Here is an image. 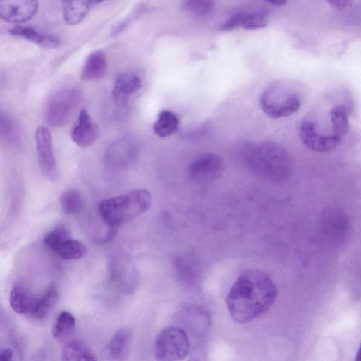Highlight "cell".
I'll list each match as a JSON object with an SVG mask.
<instances>
[{
    "mask_svg": "<svg viewBox=\"0 0 361 361\" xmlns=\"http://www.w3.org/2000/svg\"><path fill=\"white\" fill-rule=\"evenodd\" d=\"M277 288L266 272L250 269L242 273L226 296L229 314L237 323L250 322L267 312L275 302Z\"/></svg>",
    "mask_w": 361,
    "mask_h": 361,
    "instance_id": "6da1fadb",
    "label": "cell"
},
{
    "mask_svg": "<svg viewBox=\"0 0 361 361\" xmlns=\"http://www.w3.org/2000/svg\"><path fill=\"white\" fill-rule=\"evenodd\" d=\"M245 158L249 169L267 181L283 180L290 172L291 163L288 152L274 142L249 145L245 148Z\"/></svg>",
    "mask_w": 361,
    "mask_h": 361,
    "instance_id": "7a4b0ae2",
    "label": "cell"
},
{
    "mask_svg": "<svg viewBox=\"0 0 361 361\" xmlns=\"http://www.w3.org/2000/svg\"><path fill=\"white\" fill-rule=\"evenodd\" d=\"M151 205L150 192L146 189H136L103 200L99 204V213L109 230L116 231L121 224L145 213Z\"/></svg>",
    "mask_w": 361,
    "mask_h": 361,
    "instance_id": "3957f363",
    "label": "cell"
},
{
    "mask_svg": "<svg viewBox=\"0 0 361 361\" xmlns=\"http://www.w3.org/2000/svg\"><path fill=\"white\" fill-rule=\"evenodd\" d=\"M259 104L267 116L279 119L297 112L301 106V99L295 90L283 84L275 83L262 93Z\"/></svg>",
    "mask_w": 361,
    "mask_h": 361,
    "instance_id": "277c9868",
    "label": "cell"
},
{
    "mask_svg": "<svg viewBox=\"0 0 361 361\" xmlns=\"http://www.w3.org/2000/svg\"><path fill=\"white\" fill-rule=\"evenodd\" d=\"M190 350V340L186 331L177 326H167L157 336L154 355L160 361L183 360Z\"/></svg>",
    "mask_w": 361,
    "mask_h": 361,
    "instance_id": "5b68a950",
    "label": "cell"
},
{
    "mask_svg": "<svg viewBox=\"0 0 361 361\" xmlns=\"http://www.w3.org/2000/svg\"><path fill=\"white\" fill-rule=\"evenodd\" d=\"M80 100V92L76 88H65L54 93L45 108L47 123L54 127L65 126L74 115Z\"/></svg>",
    "mask_w": 361,
    "mask_h": 361,
    "instance_id": "8992f818",
    "label": "cell"
},
{
    "mask_svg": "<svg viewBox=\"0 0 361 361\" xmlns=\"http://www.w3.org/2000/svg\"><path fill=\"white\" fill-rule=\"evenodd\" d=\"M137 151V145L133 137L123 136L106 148L104 155V164L111 169H125L135 161Z\"/></svg>",
    "mask_w": 361,
    "mask_h": 361,
    "instance_id": "52a82bcc",
    "label": "cell"
},
{
    "mask_svg": "<svg viewBox=\"0 0 361 361\" xmlns=\"http://www.w3.org/2000/svg\"><path fill=\"white\" fill-rule=\"evenodd\" d=\"M224 161L216 154L207 152L197 157L190 164V178L198 183H207L216 180L224 171Z\"/></svg>",
    "mask_w": 361,
    "mask_h": 361,
    "instance_id": "ba28073f",
    "label": "cell"
},
{
    "mask_svg": "<svg viewBox=\"0 0 361 361\" xmlns=\"http://www.w3.org/2000/svg\"><path fill=\"white\" fill-rule=\"evenodd\" d=\"M35 140L39 168L47 178L55 180L58 170L54 154L53 139L49 130L42 126L35 131Z\"/></svg>",
    "mask_w": 361,
    "mask_h": 361,
    "instance_id": "9c48e42d",
    "label": "cell"
},
{
    "mask_svg": "<svg viewBox=\"0 0 361 361\" xmlns=\"http://www.w3.org/2000/svg\"><path fill=\"white\" fill-rule=\"evenodd\" d=\"M299 136L302 142L310 149L326 152L335 149L341 138L335 135H323L318 132L314 124L310 121H302L299 126Z\"/></svg>",
    "mask_w": 361,
    "mask_h": 361,
    "instance_id": "30bf717a",
    "label": "cell"
},
{
    "mask_svg": "<svg viewBox=\"0 0 361 361\" xmlns=\"http://www.w3.org/2000/svg\"><path fill=\"white\" fill-rule=\"evenodd\" d=\"M38 5V0H0V16L4 21L22 23L35 16Z\"/></svg>",
    "mask_w": 361,
    "mask_h": 361,
    "instance_id": "8fae6325",
    "label": "cell"
},
{
    "mask_svg": "<svg viewBox=\"0 0 361 361\" xmlns=\"http://www.w3.org/2000/svg\"><path fill=\"white\" fill-rule=\"evenodd\" d=\"M99 128L86 109H82L71 130V137L78 147L86 148L94 143Z\"/></svg>",
    "mask_w": 361,
    "mask_h": 361,
    "instance_id": "7c38bea8",
    "label": "cell"
},
{
    "mask_svg": "<svg viewBox=\"0 0 361 361\" xmlns=\"http://www.w3.org/2000/svg\"><path fill=\"white\" fill-rule=\"evenodd\" d=\"M111 272L112 277L121 288L130 293L136 288L138 274L133 262L126 256L118 255L111 259Z\"/></svg>",
    "mask_w": 361,
    "mask_h": 361,
    "instance_id": "4fadbf2b",
    "label": "cell"
},
{
    "mask_svg": "<svg viewBox=\"0 0 361 361\" xmlns=\"http://www.w3.org/2000/svg\"><path fill=\"white\" fill-rule=\"evenodd\" d=\"M133 338L130 328L123 326L118 329L107 343L105 350L108 357L114 360H126L130 355Z\"/></svg>",
    "mask_w": 361,
    "mask_h": 361,
    "instance_id": "5bb4252c",
    "label": "cell"
},
{
    "mask_svg": "<svg viewBox=\"0 0 361 361\" xmlns=\"http://www.w3.org/2000/svg\"><path fill=\"white\" fill-rule=\"evenodd\" d=\"M142 87L140 78L133 73H122L116 78L112 97L118 102H125Z\"/></svg>",
    "mask_w": 361,
    "mask_h": 361,
    "instance_id": "9a60e30c",
    "label": "cell"
},
{
    "mask_svg": "<svg viewBox=\"0 0 361 361\" xmlns=\"http://www.w3.org/2000/svg\"><path fill=\"white\" fill-rule=\"evenodd\" d=\"M107 69V59L102 51L92 52L86 59L81 73L85 81L97 80L103 78Z\"/></svg>",
    "mask_w": 361,
    "mask_h": 361,
    "instance_id": "2e32d148",
    "label": "cell"
},
{
    "mask_svg": "<svg viewBox=\"0 0 361 361\" xmlns=\"http://www.w3.org/2000/svg\"><path fill=\"white\" fill-rule=\"evenodd\" d=\"M37 299L24 286L16 285L10 292L9 302L13 310L18 314H31Z\"/></svg>",
    "mask_w": 361,
    "mask_h": 361,
    "instance_id": "e0dca14e",
    "label": "cell"
},
{
    "mask_svg": "<svg viewBox=\"0 0 361 361\" xmlns=\"http://www.w3.org/2000/svg\"><path fill=\"white\" fill-rule=\"evenodd\" d=\"M9 32L12 35L25 38L44 49H54L59 44L58 38L40 33L30 27L16 25Z\"/></svg>",
    "mask_w": 361,
    "mask_h": 361,
    "instance_id": "ac0fdd59",
    "label": "cell"
},
{
    "mask_svg": "<svg viewBox=\"0 0 361 361\" xmlns=\"http://www.w3.org/2000/svg\"><path fill=\"white\" fill-rule=\"evenodd\" d=\"M59 300V293L55 285H51L47 290L37 298L31 315L37 319L47 317L55 308Z\"/></svg>",
    "mask_w": 361,
    "mask_h": 361,
    "instance_id": "d6986e66",
    "label": "cell"
},
{
    "mask_svg": "<svg viewBox=\"0 0 361 361\" xmlns=\"http://www.w3.org/2000/svg\"><path fill=\"white\" fill-rule=\"evenodd\" d=\"M61 360L94 361L97 357L90 346L80 340L74 339L63 346Z\"/></svg>",
    "mask_w": 361,
    "mask_h": 361,
    "instance_id": "ffe728a7",
    "label": "cell"
},
{
    "mask_svg": "<svg viewBox=\"0 0 361 361\" xmlns=\"http://www.w3.org/2000/svg\"><path fill=\"white\" fill-rule=\"evenodd\" d=\"M93 0H62L63 16L68 25H75L86 16Z\"/></svg>",
    "mask_w": 361,
    "mask_h": 361,
    "instance_id": "44dd1931",
    "label": "cell"
},
{
    "mask_svg": "<svg viewBox=\"0 0 361 361\" xmlns=\"http://www.w3.org/2000/svg\"><path fill=\"white\" fill-rule=\"evenodd\" d=\"M179 123V118L176 114L169 110H164L159 114L153 130L158 137H167L178 130Z\"/></svg>",
    "mask_w": 361,
    "mask_h": 361,
    "instance_id": "7402d4cb",
    "label": "cell"
},
{
    "mask_svg": "<svg viewBox=\"0 0 361 361\" xmlns=\"http://www.w3.org/2000/svg\"><path fill=\"white\" fill-rule=\"evenodd\" d=\"M0 132L2 138L13 147H19L22 144V137L19 127L16 121L7 114L1 113Z\"/></svg>",
    "mask_w": 361,
    "mask_h": 361,
    "instance_id": "603a6c76",
    "label": "cell"
},
{
    "mask_svg": "<svg viewBox=\"0 0 361 361\" xmlns=\"http://www.w3.org/2000/svg\"><path fill=\"white\" fill-rule=\"evenodd\" d=\"M54 251L62 259L76 260L85 255L87 247L82 242L71 238L61 243Z\"/></svg>",
    "mask_w": 361,
    "mask_h": 361,
    "instance_id": "cb8c5ba5",
    "label": "cell"
},
{
    "mask_svg": "<svg viewBox=\"0 0 361 361\" xmlns=\"http://www.w3.org/2000/svg\"><path fill=\"white\" fill-rule=\"evenodd\" d=\"M330 120L332 133L342 139L349 129L348 109L341 105L332 107L330 111Z\"/></svg>",
    "mask_w": 361,
    "mask_h": 361,
    "instance_id": "d4e9b609",
    "label": "cell"
},
{
    "mask_svg": "<svg viewBox=\"0 0 361 361\" xmlns=\"http://www.w3.org/2000/svg\"><path fill=\"white\" fill-rule=\"evenodd\" d=\"M76 319L69 312L63 311L57 316L52 328L54 338L63 340L68 336L75 328Z\"/></svg>",
    "mask_w": 361,
    "mask_h": 361,
    "instance_id": "484cf974",
    "label": "cell"
},
{
    "mask_svg": "<svg viewBox=\"0 0 361 361\" xmlns=\"http://www.w3.org/2000/svg\"><path fill=\"white\" fill-rule=\"evenodd\" d=\"M83 204V197L75 189L68 190L61 195L60 205L63 212L67 214L74 215L80 213Z\"/></svg>",
    "mask_w": 361,
    "mask_h": 361,
    "instance_id": "4316f807",
    "label": "cell"
},
{
    "mask_svg": "<svg viewBox=\"0 0 361 361\" xmlns=\"http://www.w3.org/2000/svg\"><path fill=\"white\" fill-rule=\"evenodd\" d=\"M71 238L70 231L64 225L56 226L44 238V243L49 249L54 250L61 243Z\"/></svg>",
    "mask_w": 361,
    "mask_h": 361,
    "instance_id": "83f0119b",
    "label": "cell"
},
{
    "mask_svg": "<svg viewBox=\"0 0 361 361\" xmlns=\"http://www.w3.org/2000/svg\"><path fill=\"white\" fill-rule=\"evenodd\" d=\"M213 8V0H186L183 5L184 11L199 16L210 13Z\"/></svg>",
    "mask_w": 361,
    "mask_h": 361,
    "instance_id": "f1b7e54d",
    "label": "cell"
},
{
    "mask_svg": "<svg viewBox=\"0 0 361 361\" xmlns=\"http://www.w3.org/2000/svg\"><path fill=\"white\" fill-rule=\"evenodd\" d=\"M268 23L267 14L264 11H255L245 15L242 27L247 30L263 28Z\"/></svg>",
    "mask_w": 361,
    "mask_h": 361,
    "instance_id": "f546056e",
    "label": "cell"
},
{
    "mask_svg": "<svg viewBox=\"0 0 361 361\" xmlns=\"http://www.w3.org/2000/svg\"><path fill=\"white\" fill-rule=\"evenodd\" d=\"M246 13H237L231 16L221 25L219 29L221 30H231L236 27H241L245 18Z\"/></svg>",
    "mask_w": 361,
    "mask_h": 361,
    "instance_id": "4dcf8cb0",
    "label": "cell"
},
{
    "mask_svg": "<svg viewBox=\"0 0 361 361\" xmlns=\"http://www.w3.org/2000/svg\"><path fill=\"white\" fill-rule=\"evenodd\" d=\"M330 5L336 9L343 10L353 3V0H327Z\"/></svg>",
    "mask_w": 361,
    "mask_h": 361,
    "instance_id": "1f68e13d",
    "label": "cell"
},
{
    "mask_svg": "<svg viewBox=\"0 0 361 361\" xmlns=\"http://www.w3.org/2000/svg\"><path fill=\"white\" fill-rule=\"evenodd\" d=\"M14 353L11 348H4L0 353L1 361H11L13 360Z\"/></svg>",
    "mask_w": 361,
    "mask_h": 361,
    "instance_id": "d6a6232c",
    "label": "cell"
},
{
    "mask_svg": "<svg viewBox=\"0 0 361 361\" xmlns=\"http://www.w3.org/2000/svg\"><path fill=\"white\" fill-rule=\"evenodd\" d=\"M267 1L270 2L271 4L278 5V6H283L286 4L287 0H267Z\"/></svg>",
    "mask_w": 361,
    "mask_h": 361,
    "instance_id": "836d02e7",
    "label": "cell"
},
{
    "mask_svg": "<svg viewBox=\"0 0 361 361\" xmlns=\"http://www.w3.org/2000/svg\"><path fill=\"white\" fill-rule=\"evenodd\" d=\"M355 360L361 361V343H360V348L358 349V352L357 353V356L355 357Z\"/></svg>",
    "mask_w": 361,
    "mask_h": 361,
    "instance_id": "e575fe53",
    "label": "cell"
},
{
    "mask_svg": "<svg viewBox=\"0 0 361 361\" xmlns=\"http://www.w3.org/2000/svg\"><path fill=\"white\" fill-rule=\"evenodd\" d=\"M103 1H105V0H93V2H94V3H99V2H102Z\"/></svg>",
    "mask_w": 361,
    "mask_h": 361,
    "instance_id": "d590c367",
    "label": "cell"
}]
</instances>
